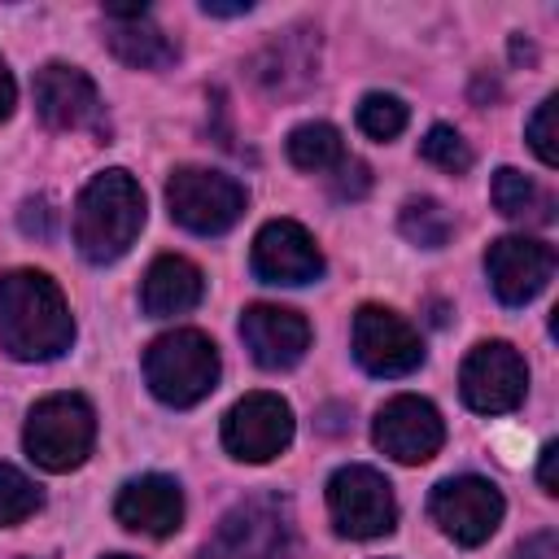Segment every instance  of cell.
Returning a JSON list of instances; mask_svg holds the SVG:
<instances>
[{"instance_id":"6","label":"cell","mask_w":559,"mask_h":559,"mask_svg":"<svg viewBox=\"0 0 559 559\" xmlns=\"http://www.w3.org/2000/svg\"><path fill=\"white\" fill-rule=\"evenodd\" d=\"M166 205L170 218L197 236H223L240 223L249 197L245 188L223 175V170H201V166H179L166 183Z\"/></svg>"},{"instance_id":"22","label":"cell","mask_w":559,"mask_h":559,"mask_svg":"<svg viewBox=\"0 0 559 559\" xmlns=\"http://www.w3.org/2000/svg\"><path fill=\"white\" fill-rule=\"evenodd\" d=\"M397 227H402V236H406L411 245H419V249H441V245L454 236V218H450V210H445L441 201H432V197H415V201H406Z\"/></svg>"},{"instance_id":"3","label":"cell","mask_w":559,"mask_h":559,"mask_svg":"<svg viewBox=\"0 0 559 559\" xmlns=\"http://www.w3.org/2000/svg\"><path fill=\"white\" fill-rule=\"evenodd\" d=\"M197 559H301L293 502L280 493H253L236 502Z\"/></svg>"},{"instance_id":"25","label":"cell","mask_w":559,"mask_h":559,"mask_svg":"<svg viewBox=\"0 0 559 559\" xmlns=\"http://www.w3.org/2000/svg\"><path fill=\"white\" fill-rule=\"evenodd\" d=\"M419 157H424L428 166L445 170V175H467V170H472V148H467V140H463L454 127H445V122L428 127V135L419 140Z\"/></svg>"},{"instance_id":"10","label":"cell","mask_w":559,"mask_h":559,"mask_svg":"<svg viewBox=\"0 0 559 559\" xmlns=\"http://www.w3.org/2000/svg\"><path fill=\"white\" fill-rule=\"evenodd\" d=\"M293 441V406L280 393H245L223 415V445L240 463H271Z\"/></svg>"},{"instance_id":"17","label":"cell","mask_w":559,"mask_h":559,"mask_svg":"<svg viewBox=\"0 0 559 559\" xmlns=\"http://www.w3.org/2000/svg\"><path fill=\"white\" fill-rule=\"evenodd\" d=\"M114 515L118 524H127L131 533H144V537H170L179 524H183V489L162 476V472H148V476H135L118 489V502H114Z\"/></svg>"},{"instance_id":"20","label":"cell","mask_w":559,"mask_h":559,"mask_svg":"<svg viewBox=\"0 0 559 559\" xmlns=\"http://www.w3.org/2000/svg\"><path fill=\"white\" fill-rule=\"evenodd\" d=\"M288 162L297 170H336L345 162V140L332 122H301L288 135Z\"/></svg>"},{"instance_id":"31","label":"cell","mask_w":559,"mask_h":559,"mask_svg":"<svg viewBox=\"0 0 559 559\" xmlns=\"http://www.w3.org/2000/svg\"><path fill=\"white\" fill-rule=\"evenodd\" d=\"M13 105H17V87H13V74H9V66L0 61V122L13 114Z\"/></svg>"},{"instance_id":"21","label":"cell","mask_w":559,"mask_h":559,"mask_svg":"<svg viewBox=\"0 0 559 559\" xmlns=\"http://www.w3.org/2000/svg\"><path fill=\"white\" fill-rule=\"evenodd\" d=\"M489 192H493V205H498L502 218H515V223H524V218L546 223L550 218V197L524 170H515V166H502L493 175V188Z\"/></svg>"},{"instance_id":"23","label":"cell","mask_w":559,"mask_h":559,"mask_svg":"<svg viewBox=\"0 0 559 559\" xmlns=\"http://www.w3.org/2000/svg\"><path fill=\"white\" fill-rule=\"evenodd\" d=\"M39 502H44L39 485L26 472H17L13 463H0V528L22 524L26 515L39 511Z\"/></svg>"},{"instance_id":"14","label":"cell","mask_w":559,"mask_h":559,"mask_svg":"<svg viewBox=\"0 0 559 559\" xmlns=\"http://www.w3.org/2000/svg\"><path fill=\"white\" fill-rule=\"evenodd\" d=\"M249 266L262 284H310L323 275V253L314 236L293 218H271L253 236Z\"/></svg>"},{"instance_id":"24","label":"cell","mask_w":559,"mask_h":559,"mask_svg":"<svg viewBox=\"0 0 559 559\" xmlns=\"http://www.w3.org/2000/svg\"><path fill=\"white\" fill-rule=\"evenodd\" d=\"M406 105L393 96V92H367L362 100H358V127H362V135H371V140H393V135H402L406 131Z\"/></svg>"},{"instance_id":"8","label":"cell","mask_w":559,"mask_h":559,"mask_svg":"<svg viewBox=\"0 0 559 559\" xmlns=\"http://www.w3.org/2000/svg\"><path fill=\"white\" fill-rule=\"evenodd\" d=\"M502 511H507L502 489H498L493 480H485V476H450V480H441V485L432 489V498H428L432 524H437L450 542H459V546H480V542H489L493 528L502 524Z\"/></svg>"},{"instance_id":"26","label":"cell","mask_w":559,"mask_h":559,"mask_svg":"<svg viewBox=\"0 0 559 559\" xmlns=\"http://www.w3.org/2000/svg\"><path fill=\"white\" fill-rule=\"evenodd\" d=\"M528 144L542 157V166H555L559 162V153H555V96H546L537 105V114L528 118Z\"/></svg>"},{"instance_id":"11","label":"cell","mask_w":559,"mask_h":559,"mask_svg":"<svg viewBox=\"0 0 559 559\" xmlns=\"http://www.w3.org/2000/svg\"><path fill=\"white\" fill-rule=\"evenodd\" d=\"M354 358L362 371L397 380L424 362V341L402 314L384 306H362L354 314Z\"/></svg>"},{"instance_id":"7","label":"cell","mask_w":559,"mask_h":559,"mask_svg":"<svg viewBox=\"0 0 559 559\" xmlns=\"http://www.w3.org/2000/svg\"><path fill=\"white\" fill-rule=\"evenodd\" d=\"M328 515L341 537H354V542L384 537L397 524L393 485L376 467L349 463V467L332 472V480H328Z\"/></svg>"},{"instance_id":"13","label":"cell","mask_w":559,"mask_h":559,"mask_svg":"<svg viewBox=\"0 0 559 559\" xmlns=\"http://www.w3.org/2000/svg\"><path fill=\"white\" fill-rule=\"evenodd\" d=\"M485 275L502 306H528L555 275V249L533 236H498L485 249Z\"/></svg>"},{"instance_id":"19","label":"cell","mask_w":559,"mask_h":559,"mask_svg":"<svg viewBox=\"0 0 559 559\" xmlns=\"http://www.w3.org/2000/svg\"><path fill=\"white\" fill-rule=\"evenodd\" d=\"M105 44H109V52H114L122 66H131V70H166V66H175V57H179L175 39H170L162 26H153L148 13H144V17H118V22L109 17Z\"/></svg>"},{"instance_id":"16","label":"cell","mask_w":559,"mask_h":559,"mask_svg":"<svg viewBox=\"0 0 559 559\" xmlns=\"http://www.w3.org/2000/svg\"><path fill=\"white\" fill-rule=\"evenodd\" d=\"M240 336H245L253 362L266 367V371L297 367L306 358V349H310V323L297 310L266 306V301H258V306H249L240 314Z\"/></svg>"},{"instance_id":"27","label":"cell","mask_w":559,"mask_h":559,"mask_svg":"<svg viewBox=\"0 0 559 559\" xmlns=\"http://www.w3.org/2000/svg\"><path fill=\"white\" fill-rule=\"evenodd\" d=\"M336 197L341 201H358L367 188H371V170H367V162H358V157H349V162H341L336 166Z\"/></svg>"},{"instance_id":"15","label":"cell","mask_w":559,"mask_h":559,"mask_svg":"<svg viewBox=\"0 0 559 559\" xmlns=\"http://www.w3.org/2000/svg\"><path fill=\"white\" fill-rule=\"evenodd\" d=\"M35 109L52 131H83L100 122V92L79 66L48 61L35 74Z\"/></svg>"},{"instance_id":"32","label":"cell","mask_w":559,"mask_h":559,"mask_svg":"<svg viewBox=\"0 0 559 559\" xmlns=\"http://www.w3.org/2000/svg\"><path fill=\"white\" fill-rule=\"evenodd\" d=\"M253 4L249 0H240V4H218V0H205L201 4V13H210V17H240V13H249Z\"/></svg>"},{"instance_id":"4","label":"cell","mask_w":559,"mask_h":559,"mask_svg":"<svg viewBox=\"0 0 559 559\" xmlns=\"http://www.w3.org/2000/svg\"><path fill=\"white\" fill-rule=\"evenodd\" d=\"M218 345L197 328L162 332L144 349V380L166 406H197L218 384Z\"/></svg>"},{"instance_id":"30","label":"cell","mask_w":559,"mask_h":559,"mask_svg":"<svg viewBox=\"0 0 559 559\" xmlns=\"http://www.w3.org/2000/svg\"><path fill=\"white\" fill-rule=\"evenodd\" d=\"M555 459H559V445L550 441V445L542 450V467H537V480H542V489H546V493H559V480H555Z\"/></svg>"},{"instance_id":"1","label":"cell","mask_w":559,"mask_h":559,"mask_svg":"<svg viewBox=\"0 0 559 559\" xmlns=\"http://www.w3.org/2000/svg\"><path fill=\"white\" fill-rule=\"evenodd\" d=\"M74 341V319L61 288L31 266L0 275V345L17 362H48Z\"/></svg>"},{"instance_id":"12","label":"cell","mask_w":559,"mask_h":559,"mask_svg":"<svg viewBox=\"0 0 559 559\" xmlns=\"http://www.w3.org/2000/svg\"><path fill=\"white\" fill-rule=\"evenodd\" d=\"M371 441H376L389 459L415 467V463H428V459L441 450L445 424H441V411H437L428 397L402 393V397H389V402L380 406V415H376V424H371Z\"/></svg>"},{"instance_id":"33","label":"cell","mask_w":559,"mask_h":559,"mask_svg":"<svg viewBox=\"0 0 559 559\" xmlns=\"http://www.w3.org/2000/svg\"><path fill=\"white\" fill-rule=\"evenodd\" d=\"M109 559H135V555H109Z\"/></svg>"},{"instance_id":"5","label":"cell","mask_w":559,"mask_h":559,"mask_svg":"<svg viewBox=\"0 0 559 559\" xmlns=\"http://www.w3.org/2000/svg\"><path fill=\"white\" fill-rule=\"evenodd\" d=\"M26 454L44 472H70L92 454L96 441V411L79 393H48L26 415Z\"/></svg>"},{"instance_id":"29","label":"cell","mask_w":559,"mask_h":559,"mask_svg":"<svg viewBox=\"0 0 559 559\" xmlns=\"http://www.w3.org/2000/svg\"><path fill=\"white\" fill-rule=\"evenodd\" d=\"M22 231H31V236H48V201H44V197L22 205Z\"/></svg>"},{"instance_id":"18","label":"cell","mask_w":559,"mask_h":559,"mask_svg":"<svg viewBox=\"0 0 559 559\" xmlns=\"http://www.w3.org/2000/svg\"><path fill=\"white\" fill-rule=\"evenodd\" d=\"M205 297V275L197 262L179 258V253H162L153 258V266L144 271V288H140V306L153 319H170V314H188L192 306H201Z\"/></svg>"},{"instance_id":"9","label":"cell","mask_w":559,"mask_h":559,"mask_svg":"<svg viewBox=\"0 0 559 559\" xmlns=\"http://www.w3.org/2000/svg\"><path fill=\"white\" fill-rule=\"evenodd\" d=\"M528 367L507 341H480L459 371V393L480 415H507L524 402Z\"/></svg>"},{"instance_id":"2","label":"cell","mask_w":559,"mask_h":559,"mask_svg":"<svg viewBox=\"0 0 559 559\" xmlns=\"http://www.w3.org/2000/svg\"><path fill=\"white\" fill-rule=\"evenodd\" d=\"M144 227V192L127 170H100L74 201V245L87 262L122 258Z\"/></svg>"},{"instance_id":"28","label":"cell","mask_w":559,"mask_h":559,"mask_svg":"<svg viewBox=\"0 0 559 559\" xmlns=\"http://www.w3.org/2000/svg\"><path fill=\"white\" fill-rule=\"evenodd\" d=\"M511 559H559V537H555L550 528H542V533L524 537V542L511 550Z\"/></svg>"}]
</instances>
